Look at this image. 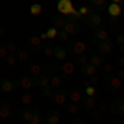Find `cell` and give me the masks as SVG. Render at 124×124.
<instances>
[{
	"label": "cell",
	"instance_id": "e0dca14e",
	"mask_svg": "<svg viewBox=\"0 0 124 124\" xmlns=\"http://www.w3.org/2000/svg\"><path fill=\"white\" fill-rule=\"evenodd\" d=\"M66 25V18L61 15H51V27H55L58 30H63Z\"/></svg>",
	"mask_w": 124,
	"mask_h": 124
},
{
	"label": "cell",
	"instance_id": "7c38bea8",
	"mask_svg": "<svg viewBox=\"0 0 124 124\" xmlns=\"http://www.w3.org/2000/svg\"><path fill=\"white\" fill-rule=\"evenodd\" d=\"M106 12H108L109 17H116V18H119V15H121V12H123V5H121V3H113V2H111V3L108 5Z\"/></svg>",
	"mask_w": 124,
	"mask_h": 124
},
{
	"label": "cell",
	"instance_id": "f907efd6",
	"mask_svg": "<svg viewBox=\"0 0 124 124\" xmlns=\"http://www.w3.org/2000/svg\"><path fill=\"white\" fill-rule=\"evenodd\" d=\"M73 124H86V123H85V121H83V119H76V121H75V123H73Z\"/></svg>",
	"mask_w": 124,
	"mask_h": 124
},
{
	"label": "cell",
	"instance_id": "83f0119b",
	"mask_svg": "<svg viewBox=\"0 0 124 124\" xmlns=\"http://www.w3.org/2000/svg\"><path fill=\"white\" fill-rule=\"evenodd\" d=\"M53 45H51V43H50V41H45V43H43V48H41V51H43V55H45V56H53Z\"/></svg>",
	"mask_w": 124,
	"mask_h": 124
},
{
	"label": "cell",
	"instance_id": "603a6c76",
	"mask_svg": "<svg viewBox=\"0 0 124 124\" xmlns=\"http://www.w3.org/2000/svg\"><path fill=\"white\" fill-rule=\"evenodd\" d=\"M83 104H85V109L91 111V109H94L96 106H98V99H96V96H86Z\"/></svg>",
	"mask_w": 124,
	"mask_h": 124
},
{
	"label": "cell",
	"instance_id": "91938a15",
	"mask_svg": "<svg viewBox=\"0 0 124 124\" xmlns=\"http://www.w3.org/2000/svg\"><path fill=\"white\" fill-rule=\"evenodd\" d=\"M88 2H91V0H88Z\"/></svg>",
	"mask_w": 124,
	"mask_h": 124
},
{
	"label": "cell",
	"instance_id": "b9f144b4",
	"mask_svg": "<svg viewBox=\"0 0 124 124\" xmlns=\"http://www.w3.org/2000/svg\"><path fill=\"white\" fill-rule=\"evenodd\" d=\"M113 70H114V65H113V63H108V61L103 63V71H104V73L109 75V73H113Z\"/></svg>",
	"mask_w": 124,
	"mask_h": 124
},
{
	"label": "cell",
	"instance_id": "44dd1931",
	"mask_svg": "<svg viewBox=\"0 0 124 124\" xmlns=\"http://www.w3.org/2000/svg\"><path fill=\"white\" fill-rule=\"evenodd\" d=\"M28 71H30V76H33V78L43 75V68H41L40 63H31V65L28 66Z\"/></svg>",
	"mask_w": 124,
	"mask_h": 124
},
{
	"label": "cell",
	"instance_id": "8d00e7d4",
	"mask_svg": "<svg viewBox=\"0 0 124 124\" xmlns=\"http://www.w3.org/2000/svg\"><path fill=\"white\" fill-rule=\"evenodd\" d=\"M66 109H68V113H70L71 116H76L78 113H79V104H76V103H70Z\"/></svg>",
	"mask_w": 124,
	"mask_h": 124
},
{
	"label": "cell",
	"instance_id": "d6986e66",
	"mask_svg": "<svg viewBox=\"0 0 124 124\" xmlns=\"http://www.w3.org/2000/svg\"><path fill=\"white\" fill-rule=\"evenodd\" d=\"M109 111L113 113V114H124V101L123 99H119V101H114L111 108H109Z\"/></svg>",
	"mask_w": 124,
	"mask_h": 124
},
{
	"label": "cell",
	"instance_id": "f1b7e54d",
	"mask_svg": "<svg viewBox=\"0 0 124 124\" xmlns=\"http://www.w3.org/2000/svg\"><path fill=\"white\" fill-rule=\"evenodd\" d=\"M41 10H43L41 3H31V5H30V13H31V17H38L40 13H41Z\"/></svg>",
	"mask_w": 124,
	"mask_h": 124
},
{
	"label": "cell",
	"instance_id": "52a82bcc",
	"mask_svg": "<svg viewBox=\"0 0 124 124\" xmlns=\"http://www.w3.org/2000/svg\"><path fill=\"white\" fill-rule=\"evenodd\" d=\"M106 40H109V31L103 27H99V28H96V33L93 40H91V43L93 45H98V43H101V41H106Z\"/></svg>",
	"mask_w": 124,
	"mask_h": 124
},
{
	"label": "cell",
	"instance_id": "9f6ffc18",
	"mask_svg": "<svg viewBox=\"0 0 124 124\" xmlns=\"http://www.w3.org/2000/svg\"><path fill=\"white\" fill-rule=\"evenodd\" d=\"M121 99H123V101H124V94H123V98H121Z\"/></svg>",
	"mask_w": 124,
	"mask_h": 124
},
{
	"label": "cell",
	"instance_id": "ffe728a7",
	"mask_svg": "<svg viewBox=\"0 0 124 124\" xmlns=\"http://www.w3.org/2000/svg\"><path fill=\"white\" fill-rule=\"evenodd\" d=\"M104 55H101V53H93L91 56H89V63H93L96 68L98 66H103V63H104Z\"/></svg>",
	"mask_w": 124,
	"mask_h": 124
},
{
	"label": "cell",
	"instance_id": "ab89813d",
	"mask_svg": "<svg viewBox=\"0 0 124 124\" xmlns=\"http://www.w3.org/2000/svg\"><path fill=\"white\" fill-rule=\"evenodd\" d=\"M5 63H7L8 66H13V65L17 63V56H15V53H10L8 56L5 58Z\"/></svg>",
	"mask_w": 124,
	"mask_h": 124
},
{
	"label": "cell",
	"instance_id": "7bdbcfd3",
	"mask_svg": "<svg viewBox=\"0 0 124 124\" xmlns=\"http://www.w3.org/2000/svg\"><path fill=\"white\" fill-rule=\"evenodd\" d=\"M56 38L60 40V41H68L70 35H68V33L65 31V30H60V31H58V37H56Z\"/></svg>",
	"mask_w": 124,
	"mask_h": 124
},
{
	"label": "cell",
	"instance_id": "30bf717a",
	"mask_svg": "<svg viewBox=\"0 0 124 124\" xmlns=\"http://www.w3.org/2000/svg\"><path fill=\"white\" fill-rule=\"evenodd\" d=\"M18 85L23 91H30V89L35 86V78L33 76H22L20 81H18Z\"/></svg>",
	"mask_w": 124,
	"mask_h": 124
},
{
	"label": "cell",
	"instance_id": "6da1fadb",
	"mask_svg": "<svg viewBox=\"0 0 124 124\" xmlns=\"http://www.w3.org/2000/svg\"><path fill=\"white\" fill-rule=\"evenodd\" d=\"M103 22H104V18L101 17L99 12H93L89 17L85 18V23L88 28H99V27H103Z\"/></svg>",
	"mask_w": 124,
	"mask_h": 124
},
{
	"label": "cell",
	"instance_id": "4fadbf2b",
	"mask_svg": "<svg viewBox=\"0 0 124 124\" xmlns=\"http://www.w3.org/2000/svg\"><path fill=\"white\" fill-rule=\"evenodd\" d=\"M79 23L81 22H66V25H65L63 30L66 31L68 35H76V33H79V30H81Z\"/></svg>",
	"mask_w": 124,
	"mask_h": 124
},
{
	"label": "cell",
	"instance_id": "d6a6232c",
	"mask_svg": "<svg viewBox=\"0 0 124 124\" xmlns=\"http://www.w3.org/2000/svg\"><path fill=\"white\" fill-rule=\"evenodd\" d=\"M15 56H17V60H18V61L27 63V61H28V51H27V50H18V51L15 53Z\"/></svg>",
	"mask_w": 124,
	"mask_h": 124
},
{
	"label": "cell",
	"instance_id": "f35d334b",
	"mask_svg": "<svg viewBox=\"0 0 124 124\" xmlns=\"http://www.w3.org/2000/svg\"><path fill=\"white\" fill-rule=\"evenodd\" d=\"M40 119H41L40 111L35 108V109H33V116H31V121H30V124H40Z\"/></svg>",
	"mask_w": 124,
	"mask_h": 124
},
{
	"label": "cell",
	"instance_id": "4316f807",
	"mask_svg": "<svg viewBox=\"0 0 124 124\" xmlns=\"http://www.w3.org/2000/svg\"><path fill=\"white\" fill-rule=\"evenodd\" d=\"M78 12L81 13V17H83V20H85L86 17H89V15H91V13H93L94 10L91 8V5H81V7L78 8Z\"/></svg>",
	"mask_w": 124,
	"mask_h": 124
},
{
	"label": "cell",
	"instance_id": "cb8c5ba5",
	"mask_svg": "<svg viewBox=\"0 0 124 124\" xmlns=\"http://www.w3.org/2000/svg\"><path fill=\"white\" fill-rule=\"evenodd\" d=\"M60 113L58 111H50L48 113V116H46V123H50V124H60Z\"/></svg>",
	"mask_w": 124,
	"mask_h": 124
},
{
	"label": "cell",
	"instance_id": "f6af8a7d",
	"mask_svg": "<svg viewBox=\"0 0 124 124\" xmlns=\"http://www.w3.org/2000/svg\"><path fill=\"white\" fill-rule=\"evenodd\" d=\"M96 108H98V109H99L101 113H104V111H108V109H109V108H108V103H106V101H99Z\"/></svg>",
	"mask_w": 124,
	"mask_h": 124
},
{
	"label": "cell",
	"instance_id": "277c9868",
	"mask_svg": "<svg viewBox=\"0 0 124 124\" xmlns=\"http://www.w3.org/2000/svg\"><path fill=\"white\" fill-rule=\"evenodd\" d=\"M18 86V81H12L8 78H0V93H12Z\"/></svg>",
	"mask_w": 124,
	"mask_h": 124
},
{
	"label": "cell",
	"instance_id": "836d02e7",
	"mask_svg": "<svg viewBox=\"0 0 124 124\" xmlns=\"http://www.w3.org/2000/svg\"><path fill=\"white\" fill-rule=\"evenodd\" d=\"M88 61H89V58L86 56L85 53H83V55H76V56H75V63H76V65H79V66H85Z\"/></svg>",
	"mask_w": 124,
	"mask_h": 124
},
{
	"label": "cell",
	"instance_id": "ba28073f",
	"mask_svg": "<svg viewBox=\"0 0 124 124\" xmlns=\"http://www.w3.org/2000/svg\"><path fill=\"white\" fill-rule=\"evenodd\" d=\"M98 51L101 55H113L114 53V43L111 40H106V41H101L98 43Z\"/></svg>",
	"mask_w": 124,
	"mask_h": 124
},
{
	"label": "cell",
	"instance_id": "94428289",
	"mask_svg": "<svg viewBox=\"0 0 124 124\" xmlns=\"http://www.w3.org/2000/svg\"><path fill=\"white\" fill-rule=\"evenodd\" d=\"M123 7H124V3H123Z\"/></svg>",
	"mask_w": 124,
	"mask_h": 124
},
{
	"label": "cell",
	"instance_id": "8992f818",
	"mask_svg": "<svg viewBox=\"0 0 124 124\" xmlns=\"http://www.w3.org/2000/svg\"><path fill=\"white\" fill-rule=\"evenodd\" d=\"M106 83H108V88H109L113 93H116L117 89H121V88H123V79L117 76V75H111V76H108Z\"/></svg>",
	"mask_w": 124,
	"mask_h": 124
},
{
	"label": "cell",
	"instance_id": "74e56055",
	"mask_svg": "<svg viewBox=\"0 0 124 124\" xmlns=\"http://www.w3.org/2000/svg\"><path fill=\"white\" fill-rule=\"evenodd\" d=\"M85 93H86V96H96V88L91 86L88 81H85Z\"/></svg>",
	"mask_w": 124,
	"mask_h": 124
},
{
	"label": "cell",
	"instance_id": "bcb514c9",
	"mask_svg": "<svg viewBox=\"0 0 124 124\" xmlns=\"http://www.w3.org/2000/svg\"><path fill=\"white\" fill-rule=\"evenodd\" d=\"M88 83L96 88V86H98V83H99V78L96 76V75H94V76H89V78H88Z\"/></svg>",
	"mask_w": 124,
	"mask_h": 124
},
{
	"label": "cell",
	"instance_id": "7dc6e473",
	"mask_svg": "<svg viewBox=\"0 0 124 124\" xmlns=\"http://www.w3.org/2000/svg\"><path fill=\"white\" fill-rule=\"evenodd\" d=\"M114 40H116V43H117L119 46H121V45H124V35H116Z\"/></svg>",
	"mask_w": 124,
	"mask_h": 124
},
{
	"label": "cell",
	"instance_id": "3957f363",
	"mask_svg": "<svg viewBox=\"0 0 124 124\" xmlns=\"http://www.w3.org/2000/svg\"><path fill=\"white\" fill-rule=\"evenodd\" d=\"M86 43L85 41H79V40H75V41H68V46L66 50L68 51H71L75 56L76 55H83V53H86Z\"/></svg>",
	"mask_w": 124,
	"mask_h": 124
},
{
	"label": "cell",
	"instance_id": "1f68e13d",
	"mask_svg": "<svg viewBox=\"0 0 124 124\" xmlns=\"http://www.w3.org/2000/svg\"><path fill=\"white\" fill-rule=\"evenodd\" d=\"M18 116H20L22 121L30 123V121H31V116H33V111H30V109H23V111H20V113H18Z\"/></svg>",
	"mask_w": 124,
	"mask_h": 124
},
{
	"label": "cell",
	"instance_id": "816d5d0a",
	"mask_svg": "<svg viewBox=\"0 0 124 124\" xmlns=\"http://www.w3.org/2000/svg\"><path fill=\"white\" fill-rule=\"evenodd\" d=\"M3 33H5V28H3V27L0 25V37H3Z\"/></svg>",
	"mask_w": 124,
	"mask_h": 124
},
{
	"label": "cell",
	"instance_id": "d4e9b609",
	"mask_svg": "<svg viewBox=\"0 0 124 124\" xmlns=\"http://www.w3.org/2000/svg\"><path fill=\"white\" fill-rule=\"evenodd\" d=\"M33 101H35V94L30 93V91H23V94H22V103L25 106H28V104H31Z\"/></svg>",
	"mask_w": 124,
	"mask_h": 124
},
{
	"label": "cell",
	"instance_id": "8fae6325",
	"mask_svg": "<svg viewBox=\"0 0 124 124\" xmlns=\"http://www.w3.org/2000/svg\"><path fill=\"white\" fill-rule=\"evenodd\" d=\"M68 56V50L66 46H63V45H56V46L53 48V58H56L60 61H65Z\"/></svg>",
	"mask_w": 124,
	"mask_h": 124
},
{
	"label": "cell",
	"instance_id": "ee69618b",
	"mask_svg": "<svg viewBox=\"0 0 124 124\" xmlns=\"http://www.w3.org/2000/svg\"><path fill=\"white\" fill-rule=\"evenodd\" d=\"M10 53H8V50L3 46V45H0V60H5V58L8 56Z\"/></svg>",
	"mask_w": 124,
	"mask_h": 124
},
{
	"label": "cell",
	"instance_id": "ac0fdd59",
	"mask_svg": "<svg viewBox=\"0 0 124 124\" xmlns=\"http://www.w3.org/2000/svg\"><path fill=\"white\" fill-rule=\"evenodd\" d=\"M79 73H81L83 76H88V78H89V76H94V75H96V66L93 65V63H89V61H88L85 66H81Z\"/></svg>",
	"mask_w": 124,
	"mask_h": 124
},
{
	"label": "cell",
	"instance_id": "9c48e42d",
	"mask_svg": "<svg viewBox=\"0 0 124 124\" xmlns=\"http://www.w3.org/2000/svg\"><path fill=\"white\" fill-rule=\"evenodd\" d=\"M60 70H61V73H63L65 76L71 78L76 73V63H75V61H65V63H61Z\"/></svg>",
	"mask_w": 124,
	"mask_h": 124
},
{
	"label": "cell",
	"instance_id": "f5cc1de1",
	"mask_svg": "<svg viewBox=\"0 0 124 124\" xmlns=\"http://www.w3.org/2000/svg\"><path fill=\"white\" fill-rule=\"evenodd\" d=\"M111 2H113V3H121V5L124 3V0H111Z\"/></svg>",
	"mask_w": 124,
	"mask_h": 124
},
{
	"label": "cell",
	"instance_id": "484cf974",
	"mask_svg": "<svg viewBox=\"0 0 124 124\" xmlns=\"http://www.w3.org/2000/svg\"><path fill=\"white\" fill-rule=\"evenodd\" d=\"M61 85H63V79L58 76V75H51V78H50V86L53 89H58Z\"/></svg>",
	"mask_w": 124,
	"mask_h": 124
},
{
	"label": "cell",
	"instance_id": "9a60e30c",
	"mask_svg": "<svg viewBox=\"0 0 124 124\" xmlns=\"http://www.w3.org/2000/svg\"><path fill=\"white\" fill-rule=\"evenodd\" d=\"M50 75L48 73H43V75H40V76L35 78V86H38L40 89L41 88H46V86H50Z\"/></svg>",
	"mask_w": 124,
	"mask_h": 124
},
{
	"label": "cell",
	"instance_id": "7402d4cb",
	"mask_svg": "<svg viewBox=\"0 0 124 124\" xmlns=\"http://www.w3.org/2000/svg\"><path fill=\"white\" fill-rule=\"evenodd\" d=\"M89 5H91V8L98 10V12H101V10H106L108 8V3H106V0H91L89 2Z\"/></svg>",
	"mask_w": 124,
	"mask_h": 124
},
{
	"label": "cell",
	"instance_id": "4dcf8cb0",
	"mask_svg": "<svg viewBox=\"0 0 124 124\" xmlns=\"http://www.w3.org/2000/svg\"><path fill=\"white\" fill-rule=\"evenodd\" d=\"M10 113H12V111H10V106H7V104H2V106H0V119H3V121H5V119H8Z\"/></svg>",
	"mask_w": 124,
	"mask_h": 124
},
{
	"label": "cell",
	"instance_id": "c3c4849f",
	"mask_svg": "<svg viewBox=\"0 0 124 124\" xmlns=\"http://www.w3.org/2000/svg\"><path fill=\"white\" fill-rule=\"evenodd\" d=\"M116 63L119 65V68H124V55H123V56H119V58H117V60H116Z\"/></svg>",
	"mask_w": 124,
	"mask_h": 124
},
{
	"label": "cell",
	"instance_id": "6f0895ef",
	"mask_svg": "<svg viewBox=\"0 0 124 124\" xmlns=\"http://www.w3.org/2000/svg\"><path fill=\"white\" fill-rule=\"evenodd\" d=\"M43 124H50V123H43Z\"/></svg>",
	"mask_w": 124,
	"mask_h": 124
},
{
	"label": "cell",
	"instance_id": "11a10c76",
	"mask_svg": "<svg viewBox=\"0 0 124 124\" xmlns=\"http://www.w3.org/2000/svg\"><path fill=\"white\" fill-rule=\"evenodd\" d=\"M113 124H123V123H113Z\"/></svg>",
	"mask_w": 124,
	"mask_h": 124
},
{
	"label": "cell",
	"instance_id": "5b68a950",
	"mask_svg": "<svg viewBox=\"0 0 124 124\" xmlns=\"http://www.w3.org/2000/svg\"><path fill=\"white\" fill-rule=\"evenodd\" d=\"M27 48L31 50V51H40L41 48H43V40L40 35H33V37H30L27 40Z\"/></svg>",
	"mask_w": 124,
	"mask_h": 124
},
{
	"label": "cell",
	"instance_id": "5bb4252c",
	"mask_svg": "<svg viewBox=\"0 0 124 124\" xmlns=\"http://www.w3.org/2000/svg\"><path fill=\"white\" fill-rule=\"evenodd\" d=\"M68 99H70L71 103H76V104H79V103L83 101V91H81V89H78V88L71 89V91L68 93Z\"/></svg>",
	"mask_w": 124,
	"mask_h": 124
},
{
	"label": "cell",
	"instance_id": "60d3db41",
	"mask_svg": "<svg viewBox=\"0 0 124 124\" xmlns=\"http://www.w3.org/2000/svg\"><path fill=\"white\" fill-rule=\"evenodd\" d=\"M101 116H103V113H101L98 108H94V109H91V111H89V117H91V119H99Z\"/></svg>",
	"mask_w": 124,
	"mask_h": 124
},
{
	"label": "cell",
	"instance_id": "d590c367",
	"mask_svg": "<svg viewBox=\"0 0 124 124\" xmlns=\"http://www.w3.org/2000/svg\"><path fill=\"white\" fill-rule=\"evenodd\" d=\"M3 46L8 50V53H17V51H18V48H17V45H15V41H12V40H7Z\"/></svg>",
	"mask_w": 124,
	"mask_h": 124
},
{
	"label": "cell",
	"instance_id": "f546056e",
	"mask_svg": "<svg viewBox=\"0 0 124 124\" xmlns=\"http://www.w3.org/2000/svg\"><path fill=\"white\" fill-rule=\"evenodd\" d=\"M55 91H56V89H53L51 86H46V88H41V91H40V93H41V96H43L45 99H50V98H53Z\"/></svg>",
	"mask_w": 124,
	"mask_h": 124
},
{
	"label": "cell",
	"instance_id": "2e32d148",
	"mask_svg": "<svg viewBox=\"0 0 124 124\" xmlns=\"http://www.w3.org/2000/svg\"><path fill=\"white\" fill-rule=\"evenodd\" d=\"M53 101L56 103L58 106H65L68 103V94L65 91H55V94H53Z\"/></svg>",
	"mask_w": 124,
	"mask_h": 124
},
{
	"label": "cell",
	"instance_id": "681fc988",
	"mask_svg": "<svg viewBox=\"0 0 124 124\" xmlns=\"http://www.w3.org/2000/svg\"><path fill=\"white\" fill-rule=\"evenodd\" d=\"M116 75H117V76H119V78H121V79H123V81H124V68H119Z\"/></svg>",
	"mask_w": 124,
	"mask_h": 124
},
{
	"label": "cell",
	"instance_id": "db71d44e",
	"mask_svg": "<svg viewBox=\"0 0 124 124\" xmlns=\"http://www.w3.org/2000/svg\"><path fill=\"white\" fill-rule=\"evenodd\" d=\"M121 51H123V55H124V45H121Z\"/></svg>",
	"mask_w": 124,
	"mask_h": 124
},
{
	"label": "cell",
	"instance_id": "680465c9",
	"mask_svg": "<svg viewBox=\"0 0 124 124\" xmlns=\"http://www.w3.org/2000/svg\"><path fill=\"white\" fill-rule=\"evenodd\" d=\"M121 123H123V124H124V121H121Z\"/></svg>",
	"mask_w": 124,
	"mask_h": 124
},
{
	"label": "cell",
	"instance_id": "e575fe53",
	"mask_svg": "<svg viewBox=\"0 0 124 124\" xmlns=\"http://www.w3.org/2000/svg\"><path fill=\"white\" fill-rule=\"evenodd\" d=\"M58 31H60L58 28H55V27H50V28L45 31V33H46V40H53V38H56V37H58Z\"/></svg>",
	"mask_w": 124,
	"mask_h": 124
},
{
	"label": "cell",
	"instance_id": "7a4b0ae2",
	"mask_svg": "<svg viewBox=\"0 0 124 124\" xmlns=\"http://www.w3.org/2000/svg\"><path fill=\"white\" fill-rule=\"evenodd\" d=\"M58 12L61 13V15H73L76 8H75V5H73V2L71 0H58V5H56Z\"/></svg>",
	"mask_w": 124,
	"mask_h": 124
}]
</instances>
